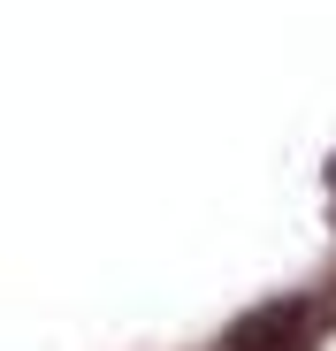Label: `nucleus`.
<instances>
[{"mask_svg": "<svg viewBox=\"0 0 336 351\" xmlns=\"http://www.w3.org/2000/svg\"><path fill=\"white\" fill-rule=\"evenodd\" d=\"M221 351H313V321L306 306H260L252 321H237V336Z\"/></svg>", "mask_w": 336, "mask_h": 351, "instance_id": "1", "label": "nucleus"}]
</instances>
